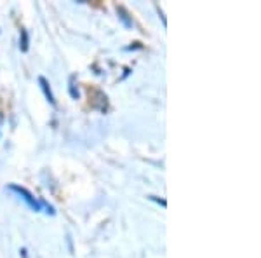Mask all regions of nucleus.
Wrapping results in <instances>:
<instances>
[{
	"label": "nucleus",
	"instance_id": "nucleus-1",
	"mask_svg": "<svg viewBox=\"0 0 261 258\" xmlns=\"http://www.w3.org/2000/svg\"><path fill=\"white\" fill-rule=\"evenodd\" d=\"M9 190H12V192L18 194V196L23 199V201H27V204L30 206L32 209L40 211V202L37 201V199L32 196V192H28V190L24 189V187H19V185H9Z\"/></svg>",
	"mask_w": 261,
	"mask_h": 258
},
{
	"label": "nucleus",
	"instance_id": "nucleus-2",
	"mask_svg": "<svg viewBox=\"0 0 261 258\" xmlns=\"http://www.w3.org/2000/svg\"><path fill=\"white\" fill-rule=\"evenodd\" d=\"M39 84H40L42 91H44L45 100H47L50 105H56V100H54V95H53V91H50V87H49V82H47V80H45L44 77H39Z\"/></svg>",
	"mask_w": 261,
	"mask_h": 258
},
{
	"label": "nucleus",
	"instance_id": "nucleus-3",
	"mask_svg": "<svg viewBox=\"0 0 261 258\" xmlns=\"http://www.w3.org/2000/svg\"><path fill=\"white\" fill-rule=\"evenodd\" d=\"M117 14H119V18H120L122 21H124V25H125V27H130V25H133V21L129 19L127 11H125L122 6H117Z\"/></svg>",
	"mask_w": 261,
	"mask_h": 258
},
{
	"label": "nucleus",
	"instance_id": "nucleus-4",
	"mask_svg": "<svg viewBox=\"0 0 261 258\" xmlns=\"http://www.w3.org/2000/svg\"><path fill=\"white\" fill-rule=\"evenodd\" d=\"M21 44H19V48L21 51H28V33L27 30H21Z\"/></svg>",
	"mask_w": 261,
	"mask_h": 258
}]
</instances>
